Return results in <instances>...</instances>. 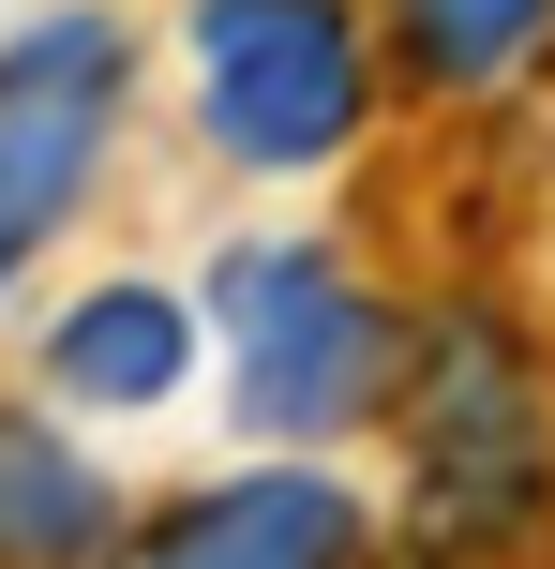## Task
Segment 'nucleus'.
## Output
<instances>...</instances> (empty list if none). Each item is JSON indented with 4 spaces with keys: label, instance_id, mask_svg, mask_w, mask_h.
Here are the masks:
<instances>
[{
    "label": "nucleus",
    "instance_id": "nucleus-4",
    "mask_svg": "<svg viewBox=\"0 0 555 569\" xmlns=\"http://www.w3.org/2000/svg\"><path fill=\"white\" fill-rule=\"evenodd\" d=\"M406 420H420V495H436L450 525H480V510L511 525L541 495V390H526V360H511V330H466V315H450L406 360Z\"/></svg>",
    "mask_w": 555,
    "mask_h": 569
},
{
    "label": "nucleus",
    "instance_id": "nucleus-1",
    "mask_svg": "<svg viewBox=\"0 0 555 569\" xmlns=\"http://www.w3.org/2000/svg\"><path fill=\"white\" fill-rule=\"evenodd\" d=\"M210 330H226V405L270 450H330L376 405H406V315L316 240H226L210 256Z\"/></svg>",
    "mask_w": 555,
    "mask_h": 569
},
{
    "label": "nucleus",
    "instance_id": "nucleus-6",
    "mask_svg": "<svg viewBox=\"0 0 555 569\" xmlns=\"http://www.w3.org/2000/svg\"><path fill=\"white\" fill-rule=\"evenodd\" d=\"M106 540H120L106 465H90L60 420L0 405V569H106Z\"/></svg>",
    "mask_w": 555,
    "mask_h": 569
},
{
    "label": "nucleus",
    "instance_id": "nucleus-2",
    "mask_svg": "<svg viewBox=\"0 0 555 569\" xmlns=\"http://www.w3.org/2000/svg\"><path fill=\"white\" fill-rule=\"evenodd\" d=\"M196 120L226 166L300 180L360 136L376 60H360V0H196Z\"/></svg>",
    "mask_w": 555,
    "mask_h": 569
},
{
    "label": "nucleus",
    "instance_id": "nucleus-8",
    "mask_svg": "<svg viewBox=\"0 0 555 569\" xmlns=\"http://www.w3.org/2000/svg\"><path fill=\"white\" fill-rule=\"evenodd\" d=\"M390 46L420 90H511L555 46V0H390Z\"/></svg>",
    "mask_w": 555,
    "mask_h": 569
},
{
    "label": "nucleus",
    "instance_id": "nucleus-5",
    "mask_svg": "<svg viewBox=\"0 0 555 569\" xmlns=\"http://www.w3.org/2000/svg\"><path fill=\"white\" fill-rule=\"evenodd\" d=\"M120 569H360V495L330 465H240V480L180 495Z\"/></svg>",
    "mask_w": 555,
    "mask_h": 569
},
{
    "label": "nucleus",
    "instance_id": "nucleus-3",
    "mask_svg": "<svg viewBox=\"0 0 555 569\" xmlns=\"http://www.w3.org/2000/svg\"><path fill=\"white\" fill-rule=\"evenodd\" d=\"M136 106V30L120 16H30L0 46V284L60 240V210L106 180V136Z\"/></svg>",
    "mask_w": 555,
    "mask_h": 569
},
{
    "label": "nucleus",
    "instance_id": "nucleus-7",
    "mask_svg": "<svg viewBox=\"0 0 555 569\" xmlns=\"http://www.w3.org/2000/svg\"><path fill=\"white\" fill-rule=\"evenodd\" d=\"M46 375H60V405H166L180 375H196V315L166 300V284H90V300H60V330H46Z\"/></svg>",
    "mask_w": 555,
    "mask_h": 569
}]
</instances>
